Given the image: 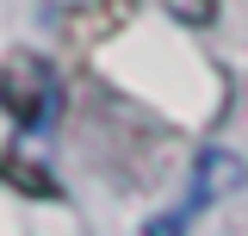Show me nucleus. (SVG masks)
<instances>
[{
  "mask_svg": "<svg viewBox=\"0 0 248 236\" xmlns=\"http://www.w3.org/2000/svg\"><path fill=\"white\" fill-rule=\"evenodd\" d=\"M56 106H62L56 62H44L37 50H13V56L0 62V112L13 118V131L44 137L56 124Z\"/></svg>",
  "mask_w": 248,
  "mask_h": 236,
  "instance_id": "f257e3e1",
  "label": "nucleus"
},
{
  "mask_svg": "<svg viewBox=\"0 0 248 236\" xmlns=\"http://www.w3.org/2000/svg\"><path fill=\"white\" fill-rule=\"evenodd\" d=\"M217 6H223V0H161V13L180 19V25H192V31L217 25Z\"/></svg>",
  "mask_w": 248,
  "mask_h": 236,
  "instance_id": "39448f33",
  "label": "nucleus"
},
{
  "mask_svg": "<svg viewBox=\"0 0 248 236\" xmlns=\"http://www.w3.org/2000/svg\"><path fill=\"white\" fill-rule=\"evenodd\" d=\"M248 186V168L236 149H205L199 162H192V186H186L180 205L192 211V218H205V205H217V199H230V193H242Z\"/></svg>",
  "mask_w": 248,
  "mask_h": 236,
  "instance_id": "f03ea898",
  "label": "nucleus"
},
{
  "mask_svg": "<svg viewBox=\"0 0 248 236\" xmlns=\"http://www.w3.org/2000/svg\"><path fill=\"white\" fill-rule=\"evenodd\" d=\"M0 186H13L25 199H62V180L31 155H0Z\"/></svg>",
  "mask_w": 248,
  "mask_h": 236,
  "instance_id": "20e7f679",
  "label": "nucleus"
},
{
  "mask_svg": "<svg viewBox=\"0 0 248 236\" xmlns=\"http://www.w3.org/2000/svg\"><path fill=\"white\" fill-rule=\"evenodd\" d=\"M137 13V0H62L56 31L68 44H106L112 31H124V19Z\"/></svg>",
  "mask_w": 248,
  "mask_h": 236,
  "instance_id": "7ed1b4c3",
  "label": "nucleus"
}]
</instances>
